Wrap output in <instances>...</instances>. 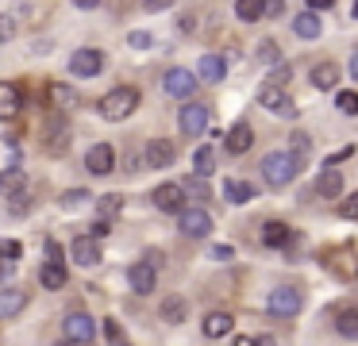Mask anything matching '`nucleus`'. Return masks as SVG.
<instances>
[{
	"mask_svg": "<svg viewBox=\"0 0 358 346\" xmlns=\"http://www.w3.org/2000/svg\"><path fill=\"white\" fill-rule=\"evenodd\" d=\"M296 173H301V161H296L289 150H273V154L262 158V177H266L270 189H285Z\"/></svg>",
	"mask_w": 358,
	"mask_h": 346,
	"instance_id": "obj_1",
	"label": "nucleus"
},
{
	"mask_svg": "<svg viewBox=\"0 0 358 346\" xmlns=\"http://www.w3.org/2000/svg\"><path fill=\"white\" fill-rule=\"evenodd\" d=\"M135 108H139V89H131V85H120V89H112L108 96L101 100V115L112 120V123L127 120Z\"/></svg>",
	"mask_w": 358,
	"mask_h": 346,
	"instance_id": "obj_2",
	"label": "nucleus"
},
{
	"mask_svg": "<svg viewBox=\"0 0 358 346\" xmlns=\"http://www.w3.org/2000/svg\"><path fill=\"white\" fill-rule=\"evenodd\" d=\"M178 231H181V235H189V238H201V235H208V231H212V215L204 212V208H196V204H185L178 212Z\"/></svg>",
	"mask_w": 358,
	"mask_h": 346,
	"instance_id": "obj_3",
	"label": "nucleus"
},
{
	"mask_svg": "<svg viewBox=\"0 0 358 346\" xmlns=\"http://www.w3.org/2000/svg\"><path fill=\"white\" fill-rule=\"evenodd\" d=\"M301 289H293V284H281V289H273L270 292V315H278V319H289V315H296L301 312Z\"/></svg>",
	"mask_w": 358,
	"mask_h": 346,
	"instance_id": "obj_4",
	"label": "nucleus"
},
{
	"mask_svg": "<svg viewBox=\"0 0 358 346\" xmlns=\"http://www.w3.org/2000/svg\"><path fill=\"white\" fill-rule=\"evenodd\" d=\"M62 327H66V343H73V346L93 343V338H96V319H93V315H85V312H70Z\"/></svg>",
	"mask_w": 358,
	"mask_h": 346,
	"instance_id": "obj_5",
	"label": "nucleus"
},
{
	"mask_svg": "<svg viewBox=\"0 0 358 346\" xmlns=\"http://www.w3.org/2000/svg\"><path fill=\"white\" fill-rule=\"evenodd\" d=\"M104 69V54L96 46H81V50L70 54V73L73 77H96Z\"/></svg>",
	"mask_w": 358,
	"mask_h": 346,
	"instance_id": "obj_6",
	"label": "nucleus"
},
{
	"mask_svg": "<svg viewBox=\"0 0 358 346\" xmlns=\"http://www.w3.org/2000/svg\"><path fill=\"white\" fill-rule=\"evenodd\" d=\"M258 104L270 108L273 115H281V120H296V104L285 96V89H273V85H262L258 89Z\"/></svg>",
	"mask_w": 358,
	"mask_h": 346,
	"instance_id": "obj_7",
	"label": "nucleus"
},
{
	"mask_svg": "<svg viewBox=\"0 0 358 346\" xmlns=\"http://www.w3.org/2000/svg\"><path fill=\"white\" fill-rule=\"evenodd\" d=\"M196 85H201V81L193 77V69H181V66H173L170 73L162 77V89L170 92V96H178V100H189Z\"/></svg>",
	"mask_w": 358,
	"mask_h": 346,
	"instance_id": "obj_8",
	"label": "nucleus"
},
{
	"mask_svg": "<svg viewBox=\"0 0 358 346\" xmlns=\"http://www.w3.org/2000/svg\"><path fill=\"white\" fill-rule=\"evenodd\" d=\"M178 127H181V135H189V138L204 135V127H208V108L204 104H185L178 112Z\"/></svg>",
	"mask_w": 358,
	"mask_h": 346,
	"instance_id": "obj_9",
	"label": "nucleus"
},
{
	"mask_svg": "<svg viewBox=\"0 0 358 346\" xmlns=\"http://www.w3.org/2000/svg\"><path fill=\"white\" fill-rule=\"evenodd\" d=\"M66 146H70V123H66V115H50L47 123V154H55V158H62Z\"/></svg>",
	"mask_w": 358,
	"mask_h": 346,
	"instance_id": "obj_10",
	"label": "nucleus"
},
{
	"mask_svg": "<svg viewBox=\"0 0 358 346\" xmlns=\"http://www.w3.org/2000/svg\"><path fill=\"white\" fill-rule=\"evenodd\" d=\"M155 208L166 212V215H178L181 208H185V192H181V185H173V181L158 185L155 189Z\"/></svg>",
	"mask_w": 358,
	"mask_h": 346,
	"instance_id": "obj_11",
	"label": "nucleus"
},
{
	"mask_svg": "<svg viewBox=\"0 0 358 346\" xmlns=\"http://www.w3.org/2000/svg\"><path fill=\"white\" fill-rule=\"evenodd\" d=\"M112 166H116V150H112L108 143H96L93 150L85 154V169L93 177H104V173H112Z\"/></svg>",
	"mask_w": 358,
	"mask_h": 346,
	"instance_id": "obj_12",
	"label": "nucleus"
},
{
	"mask_svg": "<svg viewBox=\"0 0 358 346\" xmlns=\"http://www.w3.org/2000/svg\"><path fill=\"white\" fill-rule=\"evenodd\" d=\"M70 254H73V261H78V266H85V269H96V266H101V243H93L89 235H78V238H73Z\"/></svg>",
	"mask_w": 358,
	"mask_h": 346,
	"instance_id": "obj_13",
	"label": "nucleus"
},
{
	"mask_svg": "<svg viewBox=\"0 0 358 346\" xmlns=\"http://www.w3.org/2000/svg\"><path fill=\"white\" fill-rule=\"evenodd\" d=\"M173 158H178V150H173L170 138H150V143H147V166H150V169L173 166Z\"/></svg>",
	"mask_w": 358,
	"mask_h": 346,
	"instance_id": "obj_14",
	"label": "nucleus"
},
{
	"mask_svg": "<svg viewBox=\"0 0 358 346\" xmlns=\"http://www.w3.org/2000/svg\"><path fill=\"white\" fill-rule=\"evenodd\" d=\"M127 284H131L139 296H150V292H155V269H150L147 261H135V266L127 269Z\"/></svg>",
	"mask_w": 358,
	"mask_h": 346,
	"instance_id": "obj_15",
	"label": "nucleus"
},
{
	"mask_svg": "<svg viewBox=\"0 0 358 346\" xmlns=\"http://www.w3.org/2000/svg\"><path fill=\"white\" fill-rule=\"evenodd\" d=\"M196 77H201V81H224L227 77V62L220 58V54H201V62H196Z\"/></svg>",
	"mask_w": 358,
	"mask_h": 346,
	"instance_id": "obj_16",
	"label": "nucleus"
},
{
	"mask_svg": "<svg viewBox=\"0 0 358 346\" xmlns=\"http://www.w3.org/2000/svg\"><path fill=\"white\" fill-rule=\"evenodd\" d=\"M20 108H24V92H20V85L4 81V85H0V120L20 115Z\"/></svg>",
	"mask_w": 358,
	"mask_h": 346,
	"instance_id": "obj_17",
	"label": "nucleus"
},
{
	"mask_svg": "<svg viewBox=\"0 0 358 346\" xmlns=\"http://www.w3.org/2000/svg\"><path fill=\"white\" fill-rule=\"evenodd\" d=\"M289 238H293V231H289L281 219L262 223V243L270 246V250H285V246H289Z\"/></svg>",
	"mask_w": 358,
	"mask_h": 346,
	"instance_id": "obj_18",
	"label": "nucleus"
},
{
	"mask_svg": "<svg viewBox=\"0 0 358 346\" xmlns=\"http://www.w3.org/2000/svg\"><path fill=\"white\" fill-rule=\"evenodd\" d=\"M224 143H227V150H231V154H247L250 143H255V131H250V123H235V127L224 135Z\"/></svg>",
	"mask_w": 358,
	"mask_h": 346,
	"instance_id": "obj_19",
	"label": "nucleus"
},
{
	"mask_svg": "<svg viewBox=\"0 0 358 346\" xmlns=\"http://www.w3.org/2000/svg\"><path fill=\"white\" fill-rule=\"evenodd\" d=\"M231 315L227 312H208L204 315V338H224V335H231Z\"/></svg>",
	"mask_w": 358,
	"mask_h": 346,
	"instance_id": "obj_20",
	"label": "nucleus"
},
{
	"mask_svg": "<svg viewBox=\"0 0 358 346\" xmlns=\"http://www.w3.org/2000/svg\"><path fill=\"white\" fill-rule=\"evenodd\" d=\"M24 304H27V292L24 289H0V319L24 312Z\"/></svg>",
	"mask_w": 358,
	"mask_h": 346,
	"instance_id": "obj_21",
	"label": "nucleus"
},
{
	"mask_svg": "<svg viewBox=\"0 0 358 346\" xmlns=\"http://www.w3.org/2000/svg\"><path fill=\"white\" fill-rule=\"evenodd\" d=\"M20 192H24V169L20 166H8L4 169V173H0V196H20Z\"/></svg>",
	"mask_w": 358,
	"mask_h": 346,
	"instance_id": "obj_22",
	"label": "nucleus"
},
{
	"mask_svg": "<svg viewBox=\"0 0 358 346\" xmlns=\"http://www.w3.org/2000/svg\"><path fill=\"white\" fill-rule=\"evenodd\" d=\"M335 81H339V66L335 62H320V66H312V85L316 89H335Z\"/></svg>",
	"mask_w": 358,
	"mask_h": 346,
	"instance_id": "obj_23",
	"label": "nucleus"
},
{
	"mask_svg": "<svg viewBox=\"0 0 358 346\" xmlns=\"http://www.w3.org/2000/svg\"><path fill=\"white\" fill-rule=\"evenodd\" d=\"M293 31H296V38H320V31H324V23H320V15H312V12H301L293 20Z\"/></svg>",
	"mask_w": 358,
	"mask_h": 346,
	"instance_id": "obj_24",
	"label": "nucleus"
},
{
	"mask_svg": "<svg viewBox=\"0 0 358 346\" xmlns=\"http://www.w3.org/2000/svg\"><path fill=\"white\" fill-rule=\"evenodd\" d=\"M316 192L320 196H339L343 192V173L339 169H324V173L316 177Z\"/></svg>",
	"mask_w": 358,
	"mask_h": 346,
	"instance_id": "obj_25",
	"label": "nucleus"
},
{
	"mask_svg": "<svg viewBox=\"0 0 358 346\" xmlns=\"http://www.w3.org/2000/svg\"><path fill=\"white\" fill-rule=\"evenodd\" d=\"M39 284L43 289H62L66 284V266L62 261H47V266L39 269Z\"/></svg>",
	"mask_w": 358,
	"mask_h": 346,
	"instance_id": "obj_26",
	"label": "nucleus"
},
{
	"mask_svg": "<svg viewBox=\"0 0 358 346\" xmlns=\"http://www.w3.org/2000/svg\"><path fill=\"white\" fill-rule=\"evenodd\" d=\"M335 335L347 338V343H358V312H339L335 315Z\"/></svg>",
	"mask_w": 358,
	"mask_h": 346,
	"instance_id": "obj_27",
	"label": "nucleus"
},
{
	"mask_svg": "<svg viewBox=\"0 0 358 346\" xmlns=\"http://www.w3.org/2000/svg\"><path fill=\"white\" fill-rule=\"evenodd\" d=\"M193 169H196V177H208V173H216V150L212 146H201V150L193 154Z\"/></svg>",
	"mask_w": 358,
	"mask_h": 346,
	"instance_id": "obj_28",
	"label": "nucleus"
},
{
	"mask_svg": "<svg viewBox=\"0 0 358 346\" xmlns=\"http://www.w3.org/2000/svg\"><path fill=\"white\" fill-rule=\"evenodd\" d=\"M93 204L101 208V219H104V223H112L120 212H124V196H120V192H108V196L93 200Z\"/></svg>",
	"mask_w": 358,
	"mask_h": 346,
	"instance_id": "obj_29",
	"label": "nucleus"
},
{
	"mask_svg": "<svg viewBox=\"0 0 358 346\" xmlns=\"http://www.w3.org/2000/svg\"><path fill=\"white\" fill-rule=\"evenodd\" d=\"M50 100H55L58 115H62V112H70V108L78 104V92H73V89H66V85H50Z\"/></svg>",
	"mask_w": 358,
	"mask_h": 346,
	"instance_id": "obj_30",
	"label": "nucleus"
},
{
	"mask_svg": "<svg viewBox=\"0 0 358 346\" xmlns=\"http://www.w3.org/2000/svg\"><path fill=\"white\" fill-rule=\"evenodd\" d=\"M58 204H62L66 212H78V208L93 204V192H89V189H70V192H62V200H58Z\"/></svg>",
	"mask_w": 358,
	"mask_h": 346,
	"instance_id": "obj_31",
	"label": "nucleus"
},
{
	"mask_svg": "<svg viewBox=\"0 0 358 346\" xmlns=\"http://www.w3.org/2000/svg\"><path fill=\"white\" fill-rule=\"evenodd\" d=\"M235 15L247 20V23H255V20H262V15H266V4H262V0H239V4H235Z\"/></svg>",
	"mask_w": 358,
	"mask_h": 346,
	"instance_id": "obj_32",
	"label": "nucleus"
},
{
	"mask_svg": "<svg viewBox=\"0 0 358 346\" xmlns=\"http://www.w3.org/2000/svg\"><path fill=\"white\" fill-rule=\"evenodd\" d=\"M224 196L231 200V204H247V200L255 196V189L243 185V181H224Z\"/></svg>",
	"mask_w": 358,
	"mask_h": 346,
	"instance_id": "obj_33",
	"label": "nucleus"
},
{
	"mask_svg": "<svg viewBox=\"0 0 358 346\" xmlns=\"http://www.w3.org/2000/svg\"><path fill=\"white\" fill-rule=\"evenodd\" d=\"M162 319L166 323H181V319H185V300H181V296H166L162 300Z\"/></svg>",
	"mask_w": 358,
	"mask_h": 346,
	"instance_id": "obj_34",
	"label": "nucleus"
},
{
	"mask_svg": "<svg viewBox=\"0 0 358 346\" xmlns=\"http://www.w3.org/2000/svg\"><path fill=\"white\" fill-rule=\"evenodd\" d=\"M255 58H258V62H266V66H278V62H281L278 43H273V38H262V43H258V50H255Z\"/></svg>",
	"mask_w": 358,
	"mask_h": 346,
	"instance_id": "obj_35",
	"label": "nucleus"
},
{
	"mask_svg": "<svg viewBox=\"0 0 358 346\" xmlns=\"http://www.w3.org/2000/svg\"><path fill=\"white\" fill-rule=\"evenodd\" d=\"M101 327H104V335H108V343H112V346H131V338L124 335V327H120V319H104Z\"/></svg>",
	"mask_w": 358,
	"mask_h": 346,
	"instance_id": "obj_36",
	"label": "nucleus"
},
{
	"mask_svg": "<svg viewBox=\"0 0 358 346\" xmlns=\"http://www.w3.org/2000/svg\"><path fill=\"white\" fill-rule=\"evenodd\" d=\"M289 81H293V69H289L285 62H278V66L270 69V77H266V85H273V89H285Z\"/></svg>",
	"mask_w": 358,
	"mask_h": 346,
	"instance_id": "obj_37",
	"label": "nucleus"
},
{
	"mask_svg": "<svg viewBox=\"0 0 358 346\" xmlns=\"http://www.w3.org/2000/svg\"><path fill=\"white\" fill-rule=\"evenodd\" d=\"M335 108H339L343 115H358V92H350V89H343L339 96H335Z\"/></svg>",
	"mask_w": 358,
	"mask_h": 346,
	"instance_id": "obj_38",
	"label": "nucleus"
},
{
	"mask_svg": "<svg viewBox=\"0 0 358 346\" xmlns=\"http://www.w3.org/2000/svg\"><path fill=\"white\" fill-rule=\"evenodd\" d=\"M289 143H293V150H289V154H293V158H296V161H304V154H308V150H312V138H308V135H304V131H296V135H293V138H289Z\"/></svg>",
	"mask_w": 358,
	"mask_h": 346,
	"instance_id": "obj_39",
	"label": "nucleus"
},
{
	"mask_svg": "<svg viewBox=\"0 0 358 346\" xmlns=\"http://www.w3.org/2000/svg\"><path fill=\"white\" fill-rule=\"evenodd\" d=\"M12 38H16V20L0 12V46H4V43H12Z\"/></svg>",
	"mask_w": 358,
	"mask_h": 346,
	"instance_id": "obj_40",
	"label": "nucleus"
},
{
	"mask_svg": "<svg viewBox=\"0 0 358 346\" xmlns=\"http://www.w3.org/2000/svg\"><path fill=\"white\" fill-rule=\"evenodd\" d=\"M181 192H193V196H201V200H204V196H208V185H204L201 177H196V181H193V177H189V181L181 185Z\"/></svg>",
	"mask_w": 358,
	"mask_h": 346,
	"instance_id": "obj_41",
	"label": "nucleus"
},
{
	"mask_svg": "<svg viewBox=\"0 0 358 346\" xmlns=\"http://www.w3.org/2000/svg\"><path fill=\"white\" fill-rule=\"evenodd\" d=\"M350 154H355V146H339V150H335V154H327V169H335V166H339V161H347L350 158Z\"/></svg>",
	"mask_w": 358,
	"mask_h": 346,
	"instance_id": "obj_42",
	"label": "nucleus"
},
{
	"mask_svg": "<svg viewBox=\"0 0 358 346\" xmlns=\"http://www.w3.org/2000/svg\"><path fill=\"white\" fill-rule=\"evenodd\" d=\"M8 204H12V215H27V208H31V196H27V192H20V196L8 200Z\"/></svg>",
	"mask_w": 358,
	"mask_h": 346,
	"instance_id": "obj_43",
	"label": "nucleus"
},
{
	"mask_svg": "<svg viewBox=\"0 0 358 346\" xmlns=\"http://www.w3.org/2000/svg\"><path fill=\"white\" fill-rule=\"evenodd\" d=\"M339 215H343V219H358V192H350V196H347V204L339 208Z\"/></svg>",
	"mask_w": 358,
	"mask_h": 346,
	"instance_id": "obj_44",
	"label": "nucleus"
},
{
	"mask_svg": "<svg viewBox=\"0 0 358 346\" xmlns=\"http://www.w3.org/2000/svg\"><path fill=\"white\" fill-rule=\"evenodd\" d=\"M127 43H131V46H135V50H147V46H150V43H155V38H150V35H147V31H131V35H127Z\"/></svg>",
	"mask_w": 358,
	"mask_h": 346,
	"instance_id": "obj_45",
	"label": "nucleus"
},
{
	"mask_svg": "<svg viewBox=\"0 0 358 346\" xmlns=\"http://www.w3.org/2000/svg\"><path fill=\"white\" fill-rule=\"evenodd\" d=\"M0 258H4V261H16V258H20V243H8V238H4V243H0Z\"/></svg>",
	"mask_w": 358,
	"mask_h": 346,
	"instance_id": "obj_46",
	"label": "nucleus"
},
{
	"mask_svg": "<svg viewBox=\"0 0 358 346\" xmlns=\"http://www.w3.org/2000/svg\"><path fill=\"white\" fill-rule=\"evenodd\" d=\"M104 235H108V223H104V219H96L93 227H89V238H93V243H101Z\"/></svg>",
	"mask_w": 358,
	"mask_h": 346,
	"instance_id": "obj_47",
	"label": "nucleus"
},
{
	"mask_svg": "<svg viewBox=\"0 0 358 346\" xmlns=\"http://www.w3.org/2000/svg\"><path fill=\"white\" fill-rule=\"evenodd\" d=\"M208 254H212L216 261H231V258H235V250H231V246H212Z\"/></svg>",
	"mask_w": 358,
	"mask_h": 346,
	"instance_id": "obj_48",
	"label": "nucleus"
},
{
	"mask_svg": "<svg viewBox=\"0 0 358 346\" xmlns=\"http://www.w3.org/2000/svg\"><path fill=\"white\" fill-rule=\"evenodd\" d=\"M181 31H196V15H181Z\"/></svg>",
	"mask_w": 358,
	"mask_h": 346,
	"instance_id": "obj_49",
	"label": "nucleus"
},
{
	"mask_svg": "<svg viewBox=\"0 0 358 346\" xmlns=\"http://www.w3.org/2000/svg\"><path fill=\"white\" fill-rule=\"evenodd\" d=\"M231 346H255V338H247V335H239V338H235V343Z\"/></svg>",
	"mask_w": 358,
	"mask_h": 346,
	"instance_id": "obj_50",
	"label": "nucleus"
},
{
	"mask_svg": "<svg viewBox=\"0 0 358 346\" xmlns=\"http://www.w3.org/2000/svg\"><path fill=\"white\" fill-rule=\"evenodd\" d=\"M350 77H355V81H358V54H355V58H350Z\"/></svg>",
	"mask_w": 358,
	"mask_h": 346,
	"instance_id": "obj_51",
	"label": "nucleus"
},
{
	"mask_svg": "<svg viewBox=\"0 0 358 346\" xmlns=\"http://www.w3.org/2000/svg\"><path fill=\"white\" fill-rule=\"evenodd\" d=\"M350 20H358V4H350Z\"/></svg>",
	"mask_w": 358,
	"mask_h": 346,
	"instance_id": "obj_52",
	"label": "nucleus"
},
{
	"mask_svg": "<svg viewBox=\"0 0 358 346\" xmlns=\"http://www.w3.org/2000/svg\"><path fill=\"white\" fill-rule=\"evenodd\" d=\"M55 346H73V343H66V338H62V343H55Z\"/></svg>",
	"mask_w": 358,
	"mask_h": 346,
	"instance_id": "obj_53",
	"label": "nucleus"
}]
</instances>
